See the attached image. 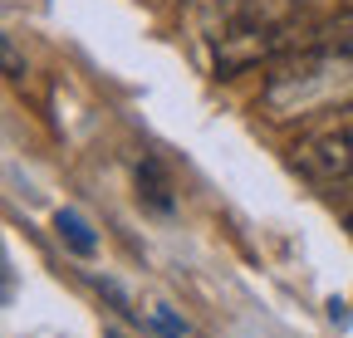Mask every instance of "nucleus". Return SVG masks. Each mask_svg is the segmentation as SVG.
I'll use <instances>...</instances> for the list:
<instances>
[{"mask_svg":"<svg viewBox=\"0 0 353 338\" xmlns=\"http://www.w3.org/2000/svg\"><path fill=\"white\" fill-rule=\"evenodd\" d=\"M294 172L319 187H353V123L294 142Z\"/></svg>","mask_w":353,"mask_h":338,"instance_id":"nucleus-2","label":"nucleus"},{"mask_svg":"<svg viewBox=\"0 0 353 338\" xmlns=\"http://www.w3.org/2000/svg\"><path fill=\"white\" fill-rule=\"evenodd\" d=\"M59 235H64V240L79 250V255H88V250H94V235L83 231V221L74 216V211H59Z\"/></svg>","mask_w":353,"mask_h":338,"instance_id":"nucleus-3","label":"nucleus"},{"mask_svg":"<svg viewBox=\"0 0 353 338\" xmlns=\"http://www.w3.org/2000/svg\"><path fill=\"white\" fill-rule=\"evenodd\" d=\"M339 98L353 103V25H348V34H324L314 45L275 59L270 78H265V89H260V108L275 123L304 118V113L329 108Z\"/></svg>","mask_w":353,"mask_h":338,"instance_id":"nucleus-1","label":"nucleus"},{"mask_svg":"<svg viewBox=\"0 0 353 338\" xmlns=\"http://www.w3.org/2000/svg\"><path fill=\"white\" fill-rule=\"evenodd\" d=\"M6 69H10V78H20L25 69H20V50H15V39H6Z\"/></svg>","mask_w":353,"mask_h":338,"instance_id":"nucleus-4","label":"nucleus"}]
</instances>
